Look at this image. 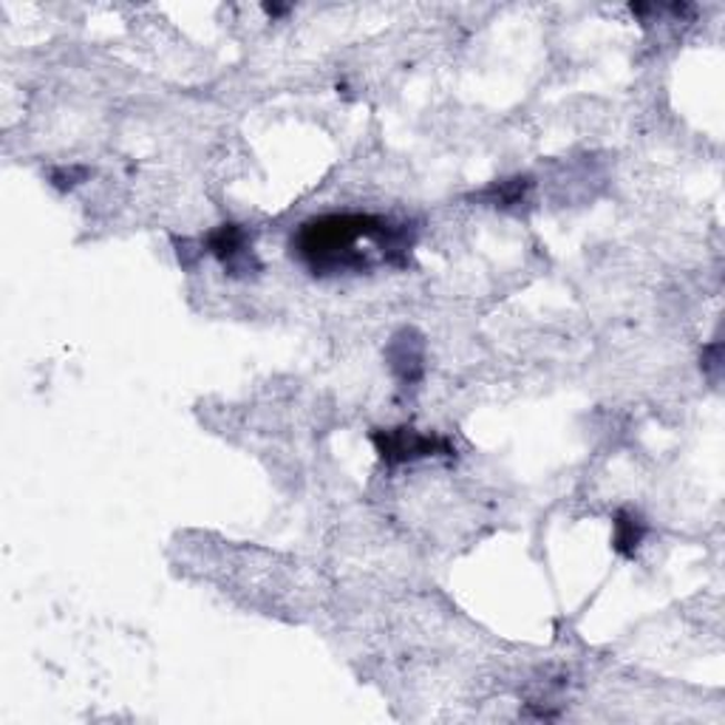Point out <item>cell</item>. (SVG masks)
Here are the masks:
<instances>
[{"label":"cell","mask_w":725,"mask_h":725,"mask_svg":"<svg viewBox=\"0 0 725 725\" xmlns=\"http://www.w3.org/2000/svg\"><path fill=\"white\" fill-rule=\"evenodd\" d=\"M362 242L380 244L388 267H408L413 229L411 224H400L395 218L362 216V213L320 216L300 224L298 236L293 238V249L315 275L369 273L375 258L360 249Z\"/></svg>","instance_id":"cell-1"},{"label":"cell","mask_w":725,"mask_h":725,"mask_svg":"<svg viewBox=\"0 0 725 725\" xmlns=\"http://www.w3.org/2000/svg\"><path fill=\"white\" fill-rule=\"evenodd\" d=\"M377 453L386 464H402V462H417V459L428 457H453V446L446 437L437 433H422L417 428H380L371 433Z\"/></svg>","instance_id":"cell-2"},{"label":"cell","mask_w":725,"mask_h":725,"mask_svg":"<svg viewBox=\"0 0 725 725\" xmlns=\"http://www.w3.org/2000/svg\"><path fill=\"white\" fill-rule=\"evenodd\" d=\"M202 253L216 255L229 275H249L262 269L253 253V244H249V233L236 222H227L207 233L202 238Z\"/></svg>","instance_id":"cell-3"},{"label":"cell","mask_w":725,"mask_h":725,"mask_svg":"<svg viewBox=\"0 0 725 725\" xmlns=\"http://www.w3.org/2000/svg\"><path fill=\"white\" fill-rule=\"evenodd\" d=\"M386 360L402 386H413L426 375V340L417 329H400L386 346Z\"/></svg>","instance_id":"cell-4"},{"label":"cell","mask_w":725,"mask_h":725,"mask_svg":"<svg viewBox=\"0 0 725 725\" xmlns=\"http://www.w3.org/2000/svg\"><path fill=\"white\" fill-rule=\"evenodd\" d=\"M646 539V522L641 519V513L635 510H617L615 519H612V550L624 559H632L637 553V548Z\"/></svg>","instance_id":"cell-5"},{"label":"cell","mask_w":725,"mask_h":725,"mask_svg":"<svg viewBox=\"0 0 725 725\" xmlns=\"http://www.w3.org/2000/svg\"><path fill=\"white\" fill-rule=\"evenodd\" d=\"M530 187H533L530 176L504 178V182H497V185H490L488 191L479 193V198L488 204H497V207H513V204L524 202Z\"/></svg>","instance_id":"cell-6"},{"label":"cell","mask_w":725,"mask_h":725,"mask_svg":"<svg viewBox=\"0 0 725 725\" xmlns=\"http://www.w3.org/2000/svg\"><path fill=\"white\" fill-rule=\"evenodd\" d=\"M85 176H89L85 167H58V171H51V185L60 187V191H71L76 185V178Z\"/></svg>","instance_id":"cell-7"},{"label":"cell","mask_w":725,"mask_h":725,"mask_svg":"<svg viewBox=\"0 0 725 725\" xmlns=\"http://www.w3.org/2000/svg\"><path fill=\"white\" fill-rule=\"evenodd\" d=\"M703 369L708 371V375L717 380V371H719V344H712L706 349V362H703Z\"/></svg>","instance_id":"cell-8"}]
</instances>
